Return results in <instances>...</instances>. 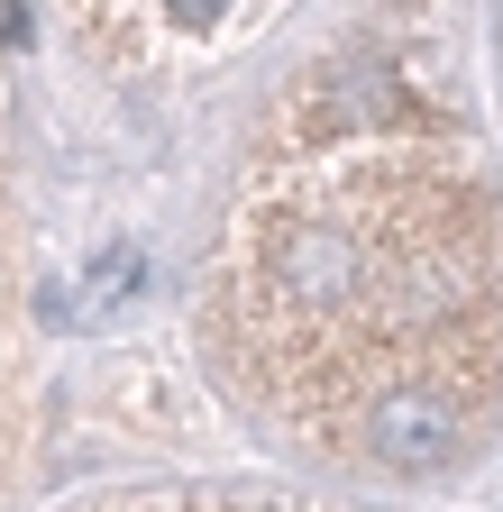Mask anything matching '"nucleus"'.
Instances as JSON below:
<instances>
[{
  "label": "nucleus",
  "instance_id": "f257e3e1",
  "mask_svg": "<svg viewBox=\"0 0 503 512\" xmlns=\"http://www.w3.org/2000/svg\"><path fill=\"white\" fill-rule=\"evenodd\" d=\"M467 439H476V394H458V384H439V375L385 384V394H366V412L348 421V448H366V458L394 467V476L458 467Z\"/></svg>",
  "mask_w": 503,
  "mask_h": 512
},
{
  "label": "nucleus",
  "instance_id": "f03ea898",
  "mask_svg": "<svg viewBox=\"0 0 503 512\" xmlns=\"http://www.w3.org/2000/svg\"><path fill=\"white\" fill-rule=\"evenodd\" d=\"M412 110V83L394 74L385 55H321L311 74L284 92V119H275V147H330V138H357V128H394Z\"/></svg>",
  "mask_w": 503,
  "mask_h": 512
},
{
  "label": "nucleus",
  "instance_id": "7ed1b4c3",
  "mask_svg": "<svg viewBox=\"0 0 503 512\" xmlns=\"http://www.w3.org/2000/svg\"><path fill=\"white\" fill-rule=\"evenodd\" d=\"M129 284H138V256H129V247H119V256H110V266L92 275V302H110V293H129Z\"/></svg>",
  "mask_w": 503,
  "mask_h": 512
}]
</instances>
